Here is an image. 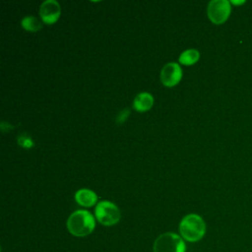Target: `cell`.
Instances as JSON below:
<instances>
[{
  "label": "cell",
  "mask_w": 252,
  "mask_h": 252,
  "mask_svg": "<svg viewBox=\"0 0 252 252\" xmlns=\"http://www.w3.org/2000/svg\"><path fill=\"white\" fill-rule=\"evenodd\" d=\"M95 227L94 216L86 210H78L70 215L67 220V228L75 236H86Z\"/></svg>",
  "instance_id": "1"
},
{
  "label": "cell",
  "mask_w": 252,
  "mask_h": 252,
  "mask_svg": "<svg viewBox=\"0 0 252 252\" xmlns=\"http://www.w3.org/2000/svg\"><path fill=\"white\" fill-rule=\"evenodd\" d=\"M179 231L185 240L196 242L205 235L206 223L200 216L189 214L181 220L179 223Z\"/></svg>",
  "instance_id": "2"
},
{
  "label": "cell",
  "mask_w": 252,
  "mask_h": 252,
  "mask_svg": "<svg viewBox=\"0 0 252 252\" xmlns=\"http://www.w3.org/2000/svg\"><path fill=\"white\" fill-rule=\"evenodd\" d=\"M154 252H185V243L178 234L165 232L156 239Z\"/></svg>",
  "instance_id": "3"
},
{
  "label": "cell",
  "mask_w": 252,
  "mask_h": 252,
  "mask_svg": "<svg viewBox=\"0 0 252 252\" xmlns=\"http://www.w3.org/2000/svg\"><path fill=\"white\" fill-rule=\"evenodd\" d=\"M94 215L101 224L107 226L117 223L121 218V214L117 206L109 201L99 202L95 206Z\"/></svg>",
  "instance_id": "4"
},
{
  "label": "cell",
  "mask_w": 252,
  "mask_h": 252,
  "mask_svg": "<svg viewBox=\"0 0 252 252\" xmlns=\"http://www.w3.org/2000/svg\"><path fill=\"white\" fill-rule=\"evenodd\" d=\"M208 17L216 25L224 23L231 12L230 2L227 0H212L208 5Z\"/></svg>",
  "instance_id": "5"
},
{
  "label": "cell",
  "mask_w": 252,
  "mask_h": 252,
  "mask_svg": "<svg viewBox=\"0 0 252 252\" xmlns=\"http://www.w3.org/2000/svg\"><path fill=\"white\" fill-rule=\"evenodd\" d=\"M182 78V69L178 63L169 62L165 64L160 71V80L165 87H173L179 83Z\"/></svg>",
  "instance_id": "6"
},
{
  "label": "cell",
  "mask_w": 252,
  "mask_h": 252,
  "mask_svg": "<svg viewBox=\"0 0 252 252\" xmlns=\"http://www.w3.org/2000/svg\"><path fill=\"white\" fill-rule=\"evenodd\" d=\"M61 8L55 0H45L39 7V16L44 24L52 25L60 17Z\"/></svg>",
  "instance_id": "7"
},
{
  "label": "cell",
  "mask_w": 252,
  "mask_h": 252,
  "mask_svg": "<svg viewBox=\"0 0 252 252\" xmlns=\"http://www.w3.org/2000/svg\"><path fill=\"white\" fill-rule=\"evenodd\" d=\"M76 202L83 207H92L97 201L96 194L90 189H80L75 193Z\"/></svg>",
  "instance_id": "8"
},
{
  "label": "cell",
  "mask_w": 252,
  "mask_h": 252,
  "mask_svg": "<svg viewBox=\"0 0 252 252\" xmlns=\"http://www.w3.org/2000/svg\"><path fill=\"white\" fill-rule=\"evenodd\" d=\"M154 104V97L149 93H140L138 94L133 101V107L139 111L144 112L149 110Z\"/></svg>",
  "instance_id": "9"
},
{
  "label": "cell",
  "mask_w": 252,
  "mask_h": 252,
  "mask_svg": "<svg viewBox=\"0 0 252 252\" xmlns=\"http://www.w3.org/2000/svg\"><path fill=\"white\" fill-rule=\"evenodd\" d=\"M199 58H200V53L198 50L187 49L180 54L178 61L183 65H193L199 60Z\"/></svg>",
  "instance_id": "10"
},
{
  "label": "cell",
  "mask_w": 252,
  "mask_h": 252,
  "mask_svg": "<svg viewBox=\"0 0 252 252\" xmlns=\"http://www.w3.org/2000/svg\"><path fill=\"white\" fill-rule=\"evenodd\" d=\"M22 27L29 32H37L38 30L41 29V23L38 21L37 18H35L34 16H26L25 18L22 19L21 22Z\"/></svg>",
  "instance_id": "11"
},
{
  "label": "cell",
  "mask_w": 252,
  "mask_h": 252,
  "mask_svg": "<svg viewBox=\"0 0 252 252\" xmlns=\"http://www.w3.org/2000/svg\"><path fill=\"white\" fill-rule=\"evenodd\" d=\"M18 141H19V144L25 148H30L31 146H32V141L27 136H21Z\"/></svg>",
  "instance_id": "12"
},
{
  "label": "cell",
  "mask_w": 252,
  "mask_h": 252,
  "mask_svg": "<svg viewBox=\"0 0 252 252\" xmlns=\"http://www.w3.org/2000/svg\"><path fill=\"white\" fill-rule=\"evenodd\" d=\"M129 114V110L128 109H124L123 111H121L118 115V119H117V122L121 123L125 120V118H127V115Z\"/></svg>",
  "instance_id": "13"
}]
</instances>
